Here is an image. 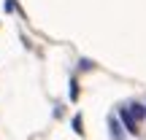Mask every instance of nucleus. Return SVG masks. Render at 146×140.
Instances as JSON below:
<instances>
[{
	"label": "nucleus",
	"instance_id": "2",
	"mask_svg": "<svg viewBox=\"0 0 146 140\" xmlns=\"http://www.w3.org/2000/svg\"><path fill=\"white\" fill-rule=\"evenodd\" d=\"M125 108H127V113H130L135 121H143L146 119V105L143 103H130V105H125Z\"/></svg>",
	"mask_w": 146,
	"mask_h": 140
},
{
	"label": "nucleus",
	"instance_id": "4",
	"mask_svg": "<svg viewBox=\"0 0 146 140\" xmlns=\"http://www.w3.org/2000/svg\"><path fill=\"white\" fill-rule=\"evenodd\" d=\"M73 129H76L78 135H81V119H78V116H76V119H73Z\"/></svg>",
	"mask_w": 146,
	"mask_h": 140
},
{
	"label": "nucleus",
	"instance_id": "3",
	"mask_svg": "<svg viewBox=\"0 0 146 140\" xmlns=\"http://www.w3.org/2000/svg\"><path fill=\"white\" fill-rule=\"evenodd\" d=\"M108 127H111L114 140H122V137H125V129H122V124H119V119H116V116H108Z\"/></svg>",
	"mask_w": 146,
	"mask_h": 140
},
{
	"label": "nucleus",
	"instance_id": "1",
	"mask_svg": "<svg viewBox=\"0 0 146 140\" xmlns=\"http://www.w3.org/2000/svg\"><path fill=\"white\" fill-rule=\"evenodd\" d=\"M119 124L125 132H130V135H141V129H138V121L133 119L130 113H127V108H119Z\"/></svg>",
	"mask_w": 146,
	"mask_h": 140
}]
</instances>
